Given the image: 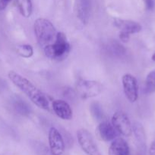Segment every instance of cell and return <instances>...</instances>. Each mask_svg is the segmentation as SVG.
Wrapping results in <instances>:
<instances>
[{
    "label": "cell",
    "instance_id": "cell-10",
    "mask_svg": "<svg viewBox=\"0 0 155 155\" xmlns=\"http://www.w3.org/2000/svg\"><path fill=\"white\" fill-rule=\"evenodd\" d=\"M97 136L103 142H109L116 139L119 133L115 130L112 124L107 121H102L96 129Z\"/></svg>",
    "mask_w": 155,
    "mask_h": 155
},
{
    "label": "cell",
    "instance_id": "cell-19",
    "mask_svg": "<svg viewBox=\"0 0 155 155\" xmlns=\"http://www.w3.org/2000/svg\"><path fill=\"white\" fill-rule=\"evenodd\" d=\"M17 54L24 58H30L33 54V48L29 44H21L16 46Z\"/></svg>",
    "mask_w": 155,
    "mask_h": 155
},
{
    "label": "cell",
    "instance_id": "cell-5",
    "mask_svg": "<svg viewBox=\"0 0 155 155\" xmlns=\"http://www.w3.org/2000/svg\"><path fill=\"white\" fill-rule=\"evenodd\" d=\"M77 139L81 149L88 155H102L91 133L86 129H79Z\"/></svg>",
    "mask_w": 155,
    "mask_h": 155
},
{
    "label": "cell",
    "instance_id": "cell-4",
    "mask_svg": "<svg viewBox=\"0 0 155 155\" xmlns=\"http://www.w3.org/2000/svg\"><path fill=\"white\" fill-rule=\"evenodd\" d=\"M75 91L81 99L86 100L98 96L103 91V85L96 80L81 79L76 83Z\"/></svg>",
    "mask_w": 155,
    "mask_h": 155
},
{
    "label": "cell",
    "instance_id": "cell-1",
    "mask_svg": "<svg viewBox=\"0 0 155 155\" xmlns=\"http://www.w3.org/2000/svg\"><path fill=\"white\" fill-rule=\"evenodd\" d=\"M8 77L17 88L28 97L35 105L43 110H50V97L35 86L30 80L14 71H9Z\"/></svg>",
    "mask_w": 155,
    "mask_h": 155
},
{
    "label": "cell",
    "instance_id": "cell-13",
    "mask_svg": "<svg viewBox=\"0 0 155 155\" xmlns=\"http://www.w3.org/2000/svg\"><path fill=\"white\" fill-rule=\"evenodd\" d=\"M108 153L109 155H130V148L124 139L116 138L112 140Z\"/></svg>",
    "mask_w": 155,
    "mask_h": 155
},
{
    "label": "cell",
    "instance_id": "cell-14",
    "mask_svg": "<svg viewBox=\"0 0 155 155\" xmlns=\"http://www.w3.org/2000/svg\"><path fill=\"white\" fill-rule=\"evenodd\" d=\"M11 104H12V107L14 111L21 116H28L31 112V108H30V105L19 97L13 98Z\"/></svg>",
    "mask_w": 155,
    "mask_h": 155
},
{
    "label": "cell",
    "instance_id": "cell-18",
    "mask_svg": "<svg viewBox=\"0 0 155 155\" xmlns=\"http://www.w3.org/2000/svg\"><path fill=\"white\" fill-rule=\"evenodd\" d=\"M90 112L96 120H103V119L104 118L103 107H102L101 104L97 101H94L91 103L90 105Z\"/></svg>",
    "mask_w": 155,
    "mask_h": 155
},
{
    "label": "cell",
    "instance_id": "cell-20",
    "mask_svg": "<svg viewBox=\"0 0 155 155\" xmlns=\"http://www.w3.org/2000/svg\"><path fill=\"white\" fill-rule=\"evenodd\" d=\"M32 148L36 155H53L50 148L42 142H33L32 143Z\"/></svg>",
    "mask_w": 155,
    "mask_h": 155
},
{
    "label": "cell",
    "instance_id": "cell-22",
    "mask_svg": "<svg viewBox=\"0 0 155 155\" xmlns=\"http://www.w3.org/2000/svg\"><path fill=\"white\" fill-rule=\"evenodd\" d=\"M144 8L148 12H152L155 9V0H142Z\"/></svg>",
    "mask_w": 155,
    "mask_h": 155
},
{
    "label": "cell",
    "instance_id": "cell-8",
    "mask_svg": "<svg viewBox=\"0 0 155 155\" xmlns=\"http://www.w3.org/2000/svg\"><path fill=\"white\" fill-rule=\"evenodd\" d=\"M49 146L53 155H64L65 145L60 132L54 127H50L48 134Z\"/></svg>",
    "mask_w": 155,
    "mask_h": 155
},
{
    "label": "cell",
    "instance_id": "cell-9",
    "mask_svg": "<svg viewBox=\"0 0 155 155\" xmlns=\"http://www.w3.org/2000/svg\"><path fill=\"white\" fill-rule=\"evenodd\" d=\"M52 108L55 114L63 120H71L73 117V111L67 101L62 99H56L52 102Z\"/></svg>",
    "mask_w": 155,
    "mask_h": 155
},
{
    "label": "cell",
    "instance_id": "cell-23",
    "mask_svg": "<svg viewBox=\"0 0 155 155\" xmlns=\"http://www.w3.org/2000/svg\"><path fill=\"white\" fill-rule=\"evenodd\" d=\"M119 37L121 42H129V39H130V34L126 32L120 31L119 34Z\"/></svg>",
    "mask_w": 155,
    "mask_h": 155
},
{
    "label": "cell",
    "instance_id": "cell-12",
    "mask_svg": "<svg viewBox=\"0 0 155 155\" xmlns=\"http://www.w3.org/2000/svg\"><path fill=\"white\" fill-rule=\"evenodd\" d=\"M113 24L120 31L126 32L129 34H135L141 32L142 27L138 22L132 20H125L120 18H115Z\"/></svg>",
    "mask_w": 155,
    "mask_h": 155
},
{
    "label": "cell",
    "instance_id": "cell-25",
    "mask_svg": "<svg viewBox=\"0 0 155 155\" xmlns=\"http://www.w3.org/2000/svg\"><path fill=\"white\" fill-rule=\"evenodd\" d=\"M149 155H155V140L153 141L149 149Z\"/></svg>",
    "mask_w": 155,
    "mask_h": 155
},
{
    "label": "cell",
    "instance_id": "cell-3",
    "mask_svg": "<svg viewBox=\"0 0 155 155\" xmlns=\"http://www.w3.org/2000/svg\"><path fill=\"white\" fill-rule=\"evenodd\" d=\"M45 55L52 60L62 61L66 58L71 51V45L63 32H57L56 39L51 45L43 48Z\"/></svg>",
    "mask_w": 155,
    "mask_h": 155
},
{
    "label": "cell",
    "instance_id": "cell-11",
    "mask_svg": "<svg viewBox=\"0 0 155 155\" xmlns=\"http://www.w3.org/2000/svg\"><path fill=\"white\" fill-rule=\"evenodd\" d=\"M91 9V0H75L76 16L83 25H87L89 22Z\"/></svg>",
    "mask_w": 155,
    "mask_h": 155
},
{
    "label": "cell",
    "instance_id": "cell-2",
    "mask_svg": "<svg viewBox=\"0 0 155 155\" xmlns=\"http://www.w3.org/2000/svg\"><path fill=\"white\" fill-rule=\"evenodd\" d=\"M33 31L38 44L43 48L54 42L57 33L53 23L50 20L43 18L36 19L33 24Z\"/></svg>",
    "mask_w": 155,
    "mask_h": 155
},
{
    "label": "cell",
    "instance_id": "cell-26",
    "mask_svg": "<svg viewBox=\"0 0 155 155\" xmlns=\"http://www.w3.org/2000/svg\"><path fill=\"white\" fill-rule=\"evenodd\" d=\"M151 59H152V60L153 61L155 62V52L153 53V55H152V57H151Z\"/></svg>",
    "mask_w": 155,
    "mask_h": 155
},
{
    "label": "cell",
    "instance_id": "cell-6",
    "mask_svg": "<svg viewBox=\"0 0 155 155\" xmlns=\"http://www.w3.org/2000/svg\"><path fill=\"white\" fill-rule=\"evenodd\" d=\"M111 124L117 132L122 136L129 137L132 133V125L129 116L125 112L118 110L111 118Z\"/></svg>",
    "mask_w": 155,
    "mask_h": 155
},
{
    "label": "cell",
    "instance_id": "cell-15",
    "mask_svg": "<svg viewBox=\"0 0 155 155\" xmlns=\"http://www.w3.org/2000/svg\"><path fill=\"white\" fill-rule=\"evenodd\" d=\"M132 133L135 135L137 142L141 147H145L146 136L144 129L142 124L139 122H135L132 125Z\"/></svg>",
    "mask_w": 155,
    "mask_h": 155
},
{
    "label": "cell",
    "instance_id": "cell-17",
    "mask_svg": "<svg viewBox=\"0 0 155 155\" xmlns=\"http://www.w3.org/2000/svg\"><path fill=\"white\" fill-rule=\"evenodd\" d=\"M144 92L146 94L155 92V70L150 71L146 77L144 82Z\"/></svg>",
    "mask_w": 155,
    "mask_h": 155
},
{
    "label": "cell",
    "instance_id": "cell-16",
    "mask_svg": "<svg viewBox=\"0 0 155 155\" xmlns=\"http://www.w3.org/2000/svg\"><path fill=\"white\" fill-rule=\"evenodd\" d=\"M18 10L23 17L28 18L33 13V3L31 0H17Z\"/></svg>",
    "mask_w": 155,
    "mask_h": 155
},
{
    "label": "cell",
    "instance_id": "cell-24",
    "mask_svg": "<svg viewBox=\"0 0 155 155\" xmlns=\"http://www.w3.org/2000/svg\"><path fill=\"white\" fill-rule=\"evenodd\" d=\"M12 0H0V11H3L7 8Z\"/></svg>",
    "mask_w": 155,
    "mask_h": 155
},
{
    "label": "cell",
    "instance_id": "cell-7",
    "mask_svg": "<svg viewBox=\"0 0 155 155\" xmlns=\"http://www.w3.org/2000/svg\"><path fill=\"white\" fill-rule=\"evenodd\" d=\"M123 92L126 98L131 103H135L138 98V84L136 77L131 74H125L122 77Z\"/></svg>",
    "mask_w": 155,
    "mask_h": 155
},
{
    "label": "cell",
    "instance_id": "cell-21",
    "mask_svg": "<svg viewBox=\"0 0 155 155\" xmlns=\"http://www.w3.org/2000/svg\"><path fill=\"white\" fill-rule=\"evenodd\" d=\"M111 48H112V52L114 51L115 54H123L126 51V50L123 48V46H122L120 44L117 43V42H114V43L111 44Z\"/></svg>",
    "mask_w": 155,
    "mask_h": 155
}]
</instances>
